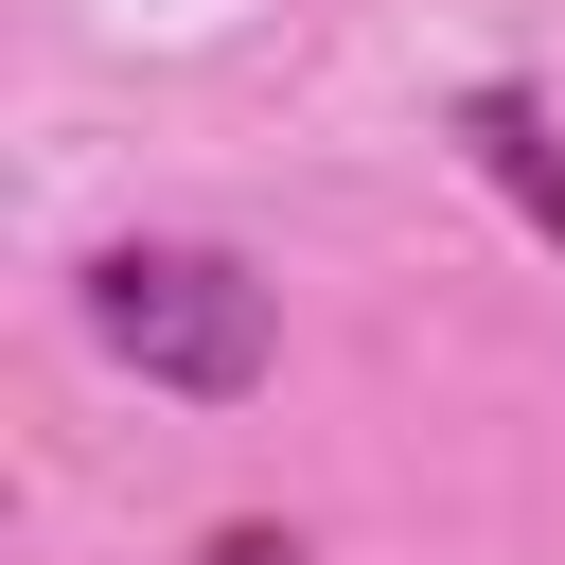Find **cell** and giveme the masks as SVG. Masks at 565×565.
<instances>
[{
    "mask_svg": "<svg viewBox=\"0 0 565 565\" xmlns=\"http://www.w3.org/2000/svg\"><path fill=\"white\" fill-rule=\"evenodd\" d=\"M459 141H477V177H494V194L565 247V141H547V106H530L512 71H494V88H459Z\"/></svg>",
    "mask_w": 565,
    "mask_h": 565,
    "instance_id": "obj_2",
    "label": "cell"
},
{
    "mask_svg": "<svg viewBox=\"0 0 565 565\" xmlns=\"http://www.w3.org/2000/svg\"><path fill=\"white\" fill-rule=\"evenodd\" d=\"M194 565H300V547H282V530H212Z\"/></svg>",
    "mask_w": 565,
    "mask_h": 565,
    "instance_id": "obj_3",
    "label": "cell"
},
{
    "mask_svg": "<svg viewBox=\"0 0 565 565\" xmlns=\"http://www.w3.org/2000/svg\"><path fill=\"white\" fill-rule=\"evenodd\" d=\"M88 335L141 371V388H177V406H247L265 371H282V300L230 265V247H194V230H124V247H88Z\"/></svg>",
    "mask_w": 565,
    "mask_h": 565,
    "instance_id": "obj_1",
    "label": "cell"
}]
</instances>
